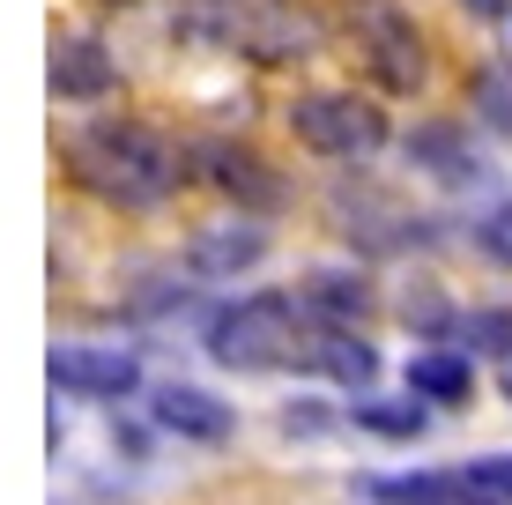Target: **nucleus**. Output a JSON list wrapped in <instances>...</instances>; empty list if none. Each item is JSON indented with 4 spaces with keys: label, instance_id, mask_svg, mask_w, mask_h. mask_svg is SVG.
<instances>
[{
    "label": "nucleus",
    "instance_id": "5",
    "mask_svg": "<svg viewBox=\"0 0 512 505\" xmlns=\"http://www.w3.org/2000/svg\"><path fill=\"white\" fill-rule=\"evenodd\" d=\"M290 134H297V149H312L320 164H372V156L394 142L386 104L357 97V90H297L290 97Z\"/></svg>",
    "mask_w": 512,
    "mask_h": 505
},
{
    "label": "nucleus",
    "instance_id": "2",
    "mask_svg": "<svg viewBox=\"0 0 512 505\" xmlns=\"http://www.w3.org/2000/svg\"><path fill=\"white\" fill-rule=\"evenodd\" d=\"M171 38L201 52H231L253 67H297L320 52V23H312L305 0H179Z\"/></svg>",
    "mask_w": 512,
    "mask_h": 505
},
{
    "label": "nucleus",
    "instance_id": "19",
    "mask_svg": "<svg viewBox=\"0 0 512 505\" xmlns=\"http://www.w3.org/2000/svg\"><path fill=\"white\" fill-rule=\"evenodd\" d=\"M461 476L475 491H490V498H512V454H483V461H468Z\"/></svg>",
    "mask_w": 512,
    "mask_h": 505
},
{
    "label": "nucleus",
    "instance_id": "6",
    "mask_svg": "<svg viewBox=\"0 0 512 505\" xmlns=\"http://www.w3.org/2000/svg\"><path fill=\"white\" fill-rule=\"evenodd\" d=\"M45 379L67 402H134L141 394V350H127V342H52Z\"/></svg>",
    "mask_w": 512,
    "mask_h": 505
},
{
    "label": "nucleus",
    "instance_id": "18",
    "mask_svg": "<svg viewBox=\"0 0 512 505\" xmlns=\"http://www.w3.org/2000/svg\"><path fill=\"white\" fill-rule=\"evenodd\" d=\"M475 246L498 260V268H512V194H505V201H490L483 216H475Z\"/></svg>",
    "mask_w": 512,
    "mask_h": 505
},
{
    "label": "nucleus",
    "instance_id": "21",
    "mask_svg": "<svg viewBox=\"0 0 512 505\" xmlns=\"http://www.w3.org/2000/svg\"><path fill=\"white\" fill-rule=\"evenodd\" d=\"M490 379H498V394L512 402V335L498 342V350H490Z\"/></svg>",
    "mask_w": 512,
    "mask_h": 505
},
{
    "label": "nucleus",
    "instance_id": "23",
    "mask_svg": "<svg viewBox=\"0 0 512 505\" xmlns=\"http://www.w3.org/2000/svg\"><path fill=\"white\" fill-rule=\"evenodd\" d=\"M461 505H512V498H490V491H475V483H468V498Z\"/></svg>",
    "mask_w": 512,
    "mask_h": 505
},
{
    "label": "nucleus",
    "instance_id": "8",
    "mask_svg": "<svg viewBox=\"0 0 512 505\" xmlns=\"http://www.w3.org/2000/svg\"><path fill=\"white\" fill-rule=\"evenodd\" d=\"M193 164H201V179L216 186L231 208H245V216H275V208L290 201L282 171L260 149H245V142H201V149H193Z\"/></svg>",
    "mask_w": 512,
    "mask_h": 505
},
{
    "label": "nucleus",
    "instance_id": "7",
    "mask_svg": "<svg viewBox=\"0 0 512 505\" xmlns=\"http://www.w3.org/2000/svg\"><path fill=\"white\" fill-rule=\"evenodd\" d=\"M268 246H275V231L260 216H223V223H201V231L179 246V268L193 275V283H238L245 268H260L268 260Z\"/></svg>",
    "mask_w": 512,
    "mask_h": 505
},
{
    "label": "nucleus",
    "instance_id": "11",
    "mask_svg": "<svg viewBox=\"0 0 512 505\" xmlns=\"http://www.w3.org/2000/svg\"><path fill=\"white\" fill-rule=\"evenodd\" d=\"M45 75H52V97H67V104H104L119 90V60H112V45L104 38H82V30H52V60H45Z\"/></svg>",
    "mask_w": 512,
    "mask_h": 505
},
{
    "label": "nucleus",
    "instance_id": "3",
    "mask_svg": "<svg viewBox=\"0 0 512 505\" xmlns=\"http://www.w3.org/2000/svg\"><path fill=\"white\" fill-rule=\"evenodd\" d=\"M305 327H312V312H305L297 290H253V298H231V305L208 312L201 350H208V364H223V372H238V379L297 372Z\"/></svg>",
    "mask_w": 512,
    "mask_h": 505
},
{
    "label": "nucleus",
    "instance_id": "14",
    "mask_svg": "<svg viewBox=\"0 0 512 505\" xmlns=\"http://www.w3.org/2000/svg\"><path fill=\"white\" fill-rule=\"evenodd\" d=\"M349 424L357 431H372V439H394V446H416L423 431H431V402H423V394H349Z\"/></svg>",
    "mask_w": 512,
    "mask_h": 505
},
{
    "label": "nucleus",
    "instance_id": "4",
    "mask_svg": "<svg viewBox=\"0 0 512 505\" xmlns=\"http://www.w3.org/2000/svg\"><path fill=\"white\" fill-rule=\"evenodd\" d=\"M342 45L386 97H423L431 82V38L409 0H342Z\"/></svg>",
    "mask_w": 512,
    "mask_h": 505
},
{
    "label": "nucleus",
    "instance_id": "12",
    "mask_svg": "<svg viewBox=\"0 0 512 505\" xmlns=\"http://www.w3.org/2000/svg\"><path fill=\"white\" fill-rule=\"evenodd\" d=\"M401 149H409V164L423 171V179H438V186H475L490 171L461 119H423V127L401 134Z\"/></svg>",
    "mask_w": 512,
    "mask_h": 505
},
{
    "label": "nucleus",
    "instance_id": "16",
    "mask_svg": "<svg viewBox=\"0 0 512 505\" xmlns=\"http://www.w3.org/2000/svg\"><path fill=\"white\" fill-rule=\"evenodd\" d=\"M357 491L372 505H461L468 476H461V468H423V476H364Z\"/></svg>",
    "mask_w": 512,
    "mask_h": 505
},
{
    "label": "nucleus",
    "instance_id": "1",
    "mask_svg": "<svg viewBox=\"0 0 512 505\" xmlns=\"http://www.w3.org/2000/svg\"><path fill=\"white\" fill-rule=\"evenodd\" d=\"M67 179H75L90 201L119 208V216H149V208H164L193 179V164H186V149L171 142L164 127L104 112V119L67 134Z\"/></svg>",
    "mask_w": 512,
    "mask_h": 505
},
{
    "label": "nucleus",
    "instance_id": "20",
    "mask_svg": "<svg viewBox=\"0 0 512 505\" xmlns=\"http://www.w3.org/2000/svg\"><path fill=\"white\" fill-rule=\"evenodd\" d=\"M282 431H327V409H312V402H290V409H282Z\"/></svg>",
    "mask_w": 512,
    "mask_h": 505
},
{
    "label": "nucleus",
    "instance_id": "15",
    "mask_svg": "<svg viewBox=\"0 0 512 505\" xmlns=\"http://www.w3.org/2000/svg\"><path fill=\"white\" fill-rule=\"evenodd\" d=\"M409 394H423L431 409H461L468 394H475L468 350H416V357H409Z\"/></svg>",
    "mask_w": 512,
    "mask_h": 505
},
{
    "label": "nucleus",
    "instance_id": "22",
    "mask_svg": "<svg viewBox=\"0 0 512 505\" xmlns=\"http://www.w3.org/2000/svg\"><path fill=\"white\" fill-rule=\"evenodd\" d=\"M461 8H475V15H490V23H505V15H512V0H461Z\"/></svg>",
    "mask_w": 512,
    "mask_h": 505
},
{
    "label": "nucleus",
    "instance_id": "17",
    "mask_svg": "<svg viewBox=\"0 0 512 505\" xmlns=\"http://www.w3.org/2000/svg\"><path fill=\"white\" fill-rule=\"evenodd\" d=\"M468 97H475V112H483L490 127H505V134H512V75H505V67L475 75V82H468Z\"/></svg>",
    "mask_w": 512,
    "mask_h": 505
},
{
    "label": "nucleus",
    "instance_id": "13",
    "mask_svg": "<svg viewBox=\"0 0 512 505\" xmlns=\"http://www.w3.org/2000/svg\"><path fill=\"white\" fill-rule=\"evenodd\" d=\"M297 298H305L312 320L364 327V320H372V305H379V290H372V275H364V268H312L305 283H297Z\"/></svg>",
    "mask_w": 512,
    "mask_h": 505
},
{
    "label": "nucleus",
    "instance_id": "10",
    "mask_svg": "<svg viewBox=\"0 0 512 505\" xmlns=\"http://www.w3.org/2000/svg\"><path fill=\"white\" fill-rule=\"evenodd\" d=\"M297 372L334 379V387L364 394V387L379 379V350H372L349 320H312V327H305V350H297Z\"/></svg>",
    "mask_w": 512,
    "mask_h": 505
},
{
    "label": "nucleus",
    "instance_id": "9",
    "mask_svg": "<svg viewBox=\"0 0 512 505\" xmlns=\"http://www.w3.org/2000/svg\"><path fill=\"white\" fill-rule=\"evenodd\" d=\"M149 424L171 431V439H186V446H231L238 439V409L223 402V394L193 387V379H164V387L149 394Z\"/></svg>",
    "mask_w": 512,
    "mask_h": 505
}]
</instances>
